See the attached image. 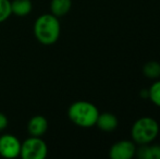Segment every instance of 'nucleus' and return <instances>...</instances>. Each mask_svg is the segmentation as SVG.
<instances>
[{"label": "nucleus", "mask_w": 160, "mask_h": 159, "mask_svg": "<svg viewBox=\"0 0 160 159\" xmlns=\"http://www.w3.org/2000/svg\"><path fill=\"white\" fill-rule=\"evenodd\" d=\"M48 155V146L42 137L30 136L21 143L20 157L22 159H45Z\"/></svg>", "instance_id": "obj_4"}, {"label": "nucleus", "mask_w": 160, "mask_h": 159, "mask_svg": "<svg viewBox=\"0 0 160 159\" xmlns=\"http://www.w3.org/2000/svg\"><path fill=\"white\" fill-rule=\"evenodd\" d=\"M21 141L12 134H2L0 136V156L7 159H14L20 156Z\"/></svg>", "instance_id": "obj_6"}, {"label": "nucleus", "mask_w": 160, "mask_h": 159, "mask_svg": "<svg viewBox=\"0 0 160 159\" xmlns=\"http://www.w3.org/2000/svg\"><path fill=\"white\" fill-rule=\"evenodd\" d=\"M141 95H142V98H148V88L147 89H142L141 92Z\"/></svg>", "instance_id": "obj_16"}, {"label": "nucleus", "mask_w": 160, "mask_h": 159, "mask_svg": "<svg viewBox=\"0 0 160 159\" xmlns=\"http://www.w3.org/2000/svg\"><path fill=\"white\" fill-rule=\"evenodd\" d=\"M137 145L132 140H120L112 144L109 149L111 159H132L136 156Z\"/></svg>", "instance_id": "obj_5"}, {"label": "nucleus", "mask_w": 160, "mask_h": 159, "mask_svg": "<svg viewBox=\"0 0 160 159\" xmlns=\"http://www.w3.org/2000/svg\"><path fill=\"white\" fill-rule=\"evenodd\" d=\"M61 33L59 17L51 13H45L36 19L34 23V36L42 45L50 46L57 42Z\"/></svg>", "instance_id": "obj_1"}, {"label": "nucleus", "mask_w": 160, "mask_h": 159, "mask_svg": "<svg viewBox=\"0 0 160 159\" xmlns=\"http://www.w3.org/2000/svg\"><path fill=\"white\" fill-rule=\"evenodd\" d=\"M160 131L159 123L152 117L138 118L131 127V140L137 145H146L152 143L157 138Z\"/></svg>", "instance_id": "obj_3"}, {"label": "nucleus", "mask_w": 160, "mask_h": 159, "mask_svg": "<svg viewBox=\"0 0 160 159\" xmlns=\"http://www.w3.org/2000/svg\"><path fill=\"white\" fill-rule=\"evenodd\" d=\"M99 115V110L91 102L78 100L70 105L68 109V117L70 121L76 127L88 129L96 125V121Z\"/></svg>", "instance_id": "obj_2"}, {"label": "nucleus", "mask_w": 160, "mask_h": 159, "mask_svg": "<svg viewBox=\"0 0 160 159\" xmlns=\"http://www.w3.org/2000/svg\"><path fill=\"white\" fill-rule=\"evenodd\" d=\"M148 99L160 108V80H155L148 88Z\"/></svg>", "instance_id": "obj_13"}, {"label": "nucleus", "mask_w": 160, "mask_h": 159, "mask_svg": "<svg viewBox=\"0 0 160 159\" xmlns=\"http://www.w3.org/2000/svg\"><path fill=\"white\" fill-rule=\"evenodd\" d=\"M8 123H9V120H8V118H7V116L4 115V113L0 112V132L3 131L4 129H7Z\"/></svg>", "instance_id": "obj_15"}, {"label": "nucleus", "mask_w": 160, "mask_h": 159, "mask_svg": "<svg viewBox=\"0 0 160 159\" xmlns=\"http://www.w3.org/2000/svg\"><path fill=\"white\" fill-rule=\"evenodd\" d=\"M119 120L114 113L111 112H99L95 127L103 132H112L118 127Z\"/></svg>", "instance_id": "obj_8"}, {"label": "nucleus", "mask_w": 160, "mask_h": 159, "mask_svg": "<svg viewBox=\"0 0 160 159\" xmlns=\"http://www.w3.org/2000/svg\"><path fill=\"white\" fill-rule=\"evenodd\" d=\"M33 4L31 0H13L11 1L12 14L17 17H26L32 12Z\"/></svg>", "instance_id": "obj_11"}, {"label": "nucleus", "mask_w": 160, "mask_h": 159, "mask_svg": "<svg viewBox=\"0 0 160 159\" xmlns=\"http://www.w3.org/2000/svg\"><path fill=\"white\" fill-rule=\"evenodd\" d=\"M136 156L141 159H160V145H139L137 147Z\"/></svg>", "instance_id": "obj_9"}, {"label": "nucleus", "mask_w": 160, "mask_h": 159, "mask_svg": "<svg viewBox=\"0 0 160 159\" xmlns=\"http://www.w3.org/2000/svg\"><path fill=\"white\" fill-rule=\"evenodd\" d=\"M49 8H50V13L55 17H64L71 10L72 0H51Z\"/></svg>", "instance_id": "obj_10"}, {"label": "nucleus", "mask_w": 160, "mask_h": 159, "mask_svg": "<svg viewBox=\"0 0 160 159\" xmlns=\"http://www.w3.org/2000/svg\"><path fill=\"white\" fill-rule=\"evenodd\" d=\"M12 14L10 0H0V23L7 21Z\"/></svg>", "instance_id": "obj_14"}, {"label": "nucleus", "mask_w": 160, "mask_h": 159, "mask_svg": "<svg viewBox=\"0 0 160 159\" xmlns=\"http://www.w3.org/2000/svg\"><path fill=\"white\" fill-rule=\"evenodd\" d=\"M48 129V121L44 116H34L28 123V131L31 136H38L42 137Z\"/></svg>", "instance_id": "obj_7"}, {"label": "nucleus", "mask_w": 160, "mask_h": 159, "mask_svg": "<svg viewBox=\"0 0 160 159\" xmlns=\"http://www.w3.org/2000/svg\"><path fill=\"white\" fill-rule=\"evenodd\" d=\"M143 74L147 79L158 80L160 77V62L152 60L143 67Z\"/></svg>", "instance_id": "obj_12"}, {"label": "nucleus", "mask_w": 160, "mask_h": 159, "mask_svg": "<svg viewBox=\"0 0 160 159\" xmlns=\"http://www.w3.org/2000/svg\"><path fill=\"white\" fill-rule=\"evenodd\" d=\"M159 145H160V143H159Z\"/></svg>", "instance_id": "obj_17"}]
</instances>
